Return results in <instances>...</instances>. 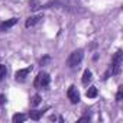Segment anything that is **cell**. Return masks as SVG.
I'll return each mask as SVG.
<instances>
[{
  "label": "cell",
  "mask_w": 123,
  "mask_h": 123,
  "mask_svg": "<svg viewBox=\"0 0 123 123\" xmlns=\"http://www.w3.org/2000/svg\"><path fill=\"white\" fill-rule=\"evenodd\" d=\"M83 58H84V51H83V49H75L74 52H71V54H70L67 64H68V67H70V68H73V70H74V68H77V67L81 64Z\"/></svg>",
  "instance_id": "cell-1"
},
{
  "label": "cell",
  "mask_w": 123,
  "mask_h": 123,
  "mask_svg": "<svg viewBox=\"0 0 123 123\" xmlns=\"http://www.w3.org/2000/svg\"><path fill=\"white\" fill-rule=\"evenodd\" d=\"M49 81H51V77L48 73H39L35 78V83L33 86L36 88H43V87H48L49 86Z\"/></svg>",
  "instance_id": "cell-2"
},
{
  "label": "cell",
  "mask_w": 123,
  "mask_h": 123,
  "mask_svg": "<svg viewBox=\"0 0 123 123\" xmlns=\"http://www.w3.org/2000/svg\"><path fill=\"white\" fill-rule=\"evenodd\" d=\"M122 49H119L116 54H114V56H113V59H111V68H110V71H111V74H119L120 73V68H122Z\"/></svg>",
  "instance_id": "cell-3"
},
{
  "label": "cell",
  "mask_w": 123,
  "mask_h": 123,
  "mask_svg": "<svg viewBox=\"0 0 123 123\" xmlns=\"http://www.w3.org/2000/svg\"><path fill=\"white\" fill-rule=\"evenodd\" d=\"M67 97H68V100H70L73 104H77V103L80 101V93H78V90H77L75 86H71V87L68 88Z\"/></svg>",
  "instance_id": "cell-4"
},
{
  "label": "cell",
  "mask_w": 123,
  "mask_h": 123,
  "mask_svg": "<svg viewBox=\"0 0 123 123\" xmlns=\"http://www.w3.org/2000/svg\"><path fill=\"white\" fill-rule=\"evenodd\" d=\"M32 71V67H28V68H23V70H19L16 74H15V78L16 81H25L26 77L29 75V73Z\"/></svg>",
  "instance_id": "cell-5"
},
{
  "label": "cell",
  "mask_w": 123,
  "mask_h": 123,
  "mask_svg": "<svg viewBox=\"0 0 123 123\" xmlns=\"http://www.w3.org/2000/svg\"><path fill=\"white\" fill-rule=\"evenodd\" d=\"M16 23H18V19H16V18H12V19H9V20H5V22L0 23V31H2V32H6L7 29H10V28L15 26Z\"/></svg>",
  "instance_id": "cell-6"
},
{
  "label": "cell",
  "mask_w": 123,
  "mask_h": 123,
  "mask_svg": "<svg viewBox=\"0 0 123 123\" xmlns=\"http://www.w3.org/2000/svg\"><path fill=\"white\" fill-rule=\"evenodd\" d=\"M41 19H42V16H41V15H35V16H31V18L26 20L25 26H26V28H32V26H35V25H36V23H38Z\"/></svg>",
  "instance_id": "cell-7"
},
{
  "label": "cell",
  "mask_w": 123,
  "mask_h": 123,
  "mask_svg": "<svg viewBox=\"0 0 123 123\" xmlns=\"http://www.w3.org/2000/svg\"><path fill=\"white\" fill-rule=\"evenodd\" d=\"M91 75H93V74H91V71H90V70H86V71H84V74H83L81 83H83L84 86H88V83H90V81H91V78H93Z\"/></svg>",
  "instance_id": "cell-8"
},
{
  "label": "cell",
  "mask_w": 123,
  "mask_h": 123,
  "mask_svg": "<svg viewBox=\"0 0 123 123\" xmlns=\"http://www.w3.org/2000/svg\"><path fill=\"white\" fill-rule=\"evenodd\" d=\"M42 114H43L42 110H32V111H29V117L32 120H39L42 117Z\"/></svg>",
  "instance_id": "cell-9"
},
{
  "label": "cell",
  "mask_w": 123,
  "mask_h": 123,
  "mask_svg": "<svg viewBox=\"0 0 123 123\" xmlns=\"http://www.w3.org/2000/svg\"><path fill=\"white\" fill-rule=\"evenodd\" d=\"M97 94H98V91H97V88H96L94 86L88 87V90H87V93H86V96H87L88 98H94V97H97Z\"/></svg>",
  "instance_id": "cell-10"
},
{
  "label": "cell",
  "mask_w": 123,
  "mask_h": 123,
  "mask_svg": "<svg viewBox=\"0 0 123 123\" xmlns=\"http://www.w3.org/2000/svg\"><path fill=\"white\" fill-rule=\"evenodd\" d=\"M42 7V5H41V2H39V0H31V2H29V9L31 10H38V9H41Z\"/></svg>",
  "instance_id": "cell-11"
},
{
  "label": "cell",
  "mask_w": 123,
  "mask_h": 123,
  "mask_svg": "<svg viewBox=\"0 0 123 123\" xmlns=\"http://www.w3.org/2000/svg\"><path fill=\"white\" fill-rule=\"evenodd\" d=\"M12 120H13L15 123H22V122H25V120H26V116H25V114L18 113V114H15V116L12 117Z\"/></svg>",
  "instance_id": "cell-12"
},
{
  "label": "cell",
  "mask_w": 123,
  "mask_h": 123,
  "mask_svg": "<svg viewBox=\"0 0 123 123\" xmlns=\"http://www.w3.org/2000/svg\"><path fill=\"white\" fill-rule=\"evenodd\" d=\"M6 75H7V70H6V67H5V65H0V81H2Z\"/></svg>",
  "instance_id": "cell-13"
},
{
  "label": "cell",
  "mask_w": 123,
  "mask_h": 123,
  "mask_svg": "<svg viewBox=\"0 0 123 123\" xmlns=\"http://www.w3.org/2000/svg\"><path fill=\"white\" fill-rule=\"evenodd\" d=\"M49 61H51V56H49V55H45V56L41 59L39 64H41V67H42V65H46V62H49Z\"/></svg>",
  "instance_id": "cell-14"
},
{
  "label": "cell",
  "mask_w": 123,
  "mask_h": 123,
  "mask_svg": "<svg viewBox=\"0 0 123 123\" xmlns=\"http://www.w3.org/2000/svg\"><path fill=\"white\" fill-rule=\"evenodd\" d=\"M39 103H41V97H39L38 94L33 96V97H32V106H38Z\"/></svg>",
  "instance_id": "cell-15"
},
{
  "label": "cell",
  "mask_w": 123,
  "mask_h": 123,
  "mask_svg": "<svg viewBox=\"0 0 123 123\" xmlns=\"http://www.w3.org/2000/svg\"><path fill=\"white\" fill-rule=\"evenodd\" d=\"M122 94H123V87H119V91H117V96H116V100L117 101L122 100Z\"/></svg>",
  "instance_id": "cell-16"
},
{
  "label": "cell",
  "mask_w": 123,
  "mask_h": 123,
  "mask_svg": "<svg viewBox=\"0 0 123 123\" xmlns=\"http://www.w3.org/2000/svg\"><path fill=\"white\" fill-rule=\"evenodd\" d=\"M84 120H90V117H88V116H84V117H81L78 122H84Z\"/></svg>",
  "instance_id": "cell-17"
}]
</instances>
